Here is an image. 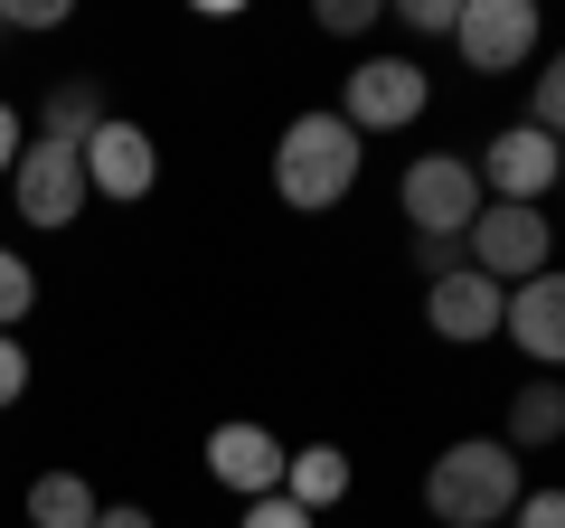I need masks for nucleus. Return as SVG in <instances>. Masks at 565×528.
I'll use <instances>...</instances> for the list:
<instances>
[{
	"label": "nucleus",
	"mask_w": 565,
	"mask_h": 528,
	"mask_svg": "<svg viewBox=\"0 0 565 528\" xmlns=\"http://www.w3.org/2000/svg\"><path fill=\"white\" fill-rule=\"evenodd\" d=\"M500 321H509V293L490 284V274H444V284H424V330L434 340H452V349H481V340H500Z\"/></svg>",
	"instance_id": "9b49d317"
},
{
	"label": "nucleus",
	"mask_w": 565,
	"mask_h": 528,
	"mask_svg": "<svg viewBox=\"0 0 565 528\" xmlns=\"http://www.w3.org/2000/svg\"><path fill=\"white\" fill-rule=\"evenodd\" d=\"M519 490H527V463L500 444V434H462V444H444L434 472H424L434 528H500L509 509H519Z\"/></svg>",
	"instance_id": "f03ea898"
},
{
	"label": "nucleus",
	"mask_w": 565,
	"mask_h": 528,
	"mask_svg": "<svg viewBox=\"0 0 565 528\" xmlns=\"http://www.w3.org/2000/svg\"><path fill=\"white\" fill-rule=\"evenodd\" d=\"M415 264H424V284H444V274H462V236H415Z\"/></svg>",
	"instance_id": "4be33fe9"
},
{
	"label": "nucleus",
	"mask_w": 565,
	"mask_h": 528,
	"mask_svg": "<svg viewBox=\"0 0 565 528\" xmlns=\"http://www.w3.org/2000/svg\"><path fill=\"white\" fill-rule=\"evenodd\" d=\"M556 151L565 142H546L537 123H509V133H490L481 142V189L490 199H509V208H546V189H556Z\"/></svg>",
	"instance_id": "6e6552de"
},
{
	"label": "nucleus",
	"mask_w": 565,
	"mask_h": 528,
	"mask_svg": "<svg viewBox=\"0 0 565 528\" xmlns=\"http://www.w3.org/2000/svg\"><path fill=\"white\" fill-rule=\"evenodd\" d=\"M377 20H386L377 0H321V29H330V39H367Z\"/></svg>",
	"instance_id": "412c9836"
},
{
	"label": "nucleus",
	"mask_w": 565,
	"mask_h": 528,
	"mask_svg": "<svg viewBox=\"0 0 565 528\" xmlns=\"http://www.w3.org/2000/svg\"><path fill=\"white\" fill-rule=\"evenodd\" d=\"M556 199H565V151H556Z\"/></svg>",
	"instance_id": "cd10ccee"
},
{
	"label": "nucleus",
	"mask_w": 565,
	"mask_h": 528,
	"mask_svg": "<svg viewBox=\"0 0 565 528\" xmlns=\"http://www.w3.org/2000/svg\"><path fill=\"white\" fill-rule=\"evenodd\" d=\"M10 170H20V114L0 104V189H10Z\"/></svg>",
	"instance_id": "bb28decb"
},
{
	"label": "nucleus",
	"mask_w": 565,
	"mask_h": 528,
	"mask_svg": "<svg viewBox=\"0 0 565 528\" xmlns=\"http://www.w3.org/2000/svg\"><path fill=\"white\" fill-rule=\"evenodd\" d=\"M462 255H471V274H490V284L509 293V284H527V274H546V264H556V226H546V208L490 199L481 218H471Z\"/></svg>",
	"instance_id": "39448f33"
},
{
	"label": "nucleus",
	"mask_w": 565,
	"mask_h": 528,
	"mask_svg": "<svg viewBox=\"0 0 565 528\" xmlns=\"http://www.w3.org/2000/svg\"><path fill=\"white\" fill-rule=\"evenodd\" d=\"M104 123H114V104H104V85L95 76H57L39 95V142H66V151H85L104 133Z\"/></svg>",
	"instance_id": "ddd939ff"
},
{
	"label": "nucleus",
	"mask_w": 565,
	"mask_h": 528,
	"mask_svg": "<svg viewBox=\"0 0 565 528\" xmlns=\"http://www.w3.org/2000/svg\"><path fill=\"white\" fill-rule=\"evenodd\" d=\"M0 39H10V29H0Z\"/></svg>",
	"instance_id": "c85d7f7f"
},
{
	"label": "nucleus",
	"mask_w": 565,
	"mask_h": 528,
	"mask_svg": "<svg viewBox=\"0 0 565 528\" xmlns=\"http://www.w3.org/2000/svg\"><path fill=\"white\" fill-rule=\"evenodd\" d=\"M500 340H519L527 368H565V264H546V274L509 284V321H500Z\"/></svg>",
	"instance_id": "f8f14e48"
},
{
	"label": "nucleus",
	"mask_w": 565,
	"mask_h": 528,
	"mask_svg": "<svg viewBox=\"0 0 565 528\" xmlns=\"http://www.w3.org/2000/svg\"><path fill=\"white\" fill-rule=\"evenodd\" d=\"M29 311H39V274H29L20 245H0V330H20Z\"/></svg>",
	"instance_id": "f3484780"
},
{
	"label": "nucleus",
	"mask_w": 565,
	"mask_h": 528,
	"mask_svg": "<svg viewBox=\"0 0 565 528\" xmlns=\"http://www.w3.org/2000/svg\"><path fill=\"white\" fill-rule=\"evenodd\" d=\"M349 482H359V472H349L340 444H292V463H282V500L311 509V519H321V509H340Z\"/></svg>",
	"instance_id": "4468645a"
},
{
	"label": "nucleus",
	"mask_w": 565,
	"mask_h": 528,
	"mask_svg": "<svg viewBox=\"0 0 565 528\" xmlns=\"http://www.w3.org/2000/svg\"><path fill=\"white\" fill-rule=\"evenodd\" d=\"M527 123H537L546 142H565V47L546 57V76H527Z\"/></svg>",
	"instance_id": "a211bd4d"
},
{
	"label": "nucleus",
	"mask_w": 565,
	"mask_h": 528,
	"mask_svg": "<svg viewBox=\"0 0 565 528\" xmlns=\"http://www.w3.org/2000/svg\"><path fill=\"white\" fill-rule=\"evenodd\" d=\"M509 528H565V482H546V490H519Z\"/></svg>",
	"instance_id": "aec40b11"
},
{
	"label": "nucleus",
	"mask_w": 565,
	"mask_h": 528,
	"mask_svg": "<svg viewBox=\"0 0 565 528\" xmlns=\"http://www.w3.org/2000/svg\"><path fill=\"white\" fill-rule=\"evenodd\" d=\"M396 208H405L415 236H471V218L490 208V189H481V170H471V151H424V161H405Z\"/></svg>",
	"instance_id": "7ed1b4c3"
},
{
	"label": "nucleus",
	"mask_w": 565,
	"mask_h": 528,
	"mask_svg": "<svg viewBox=\"0 0 565 528\" xmlns=\"http://www.w3.org/2000/svg\"><path fill=\"white\" fill-rule=\"evenodd\" d=\"M282 463H292V444L264 425H245V415H226L217 434H207V482L236 490V500H274L282 490Z\"/></svg>",
	"instance_id": "9d476101"
},
{
	"label": "nucleus",
	"mask_w": 565,
	"mask_h": 528,
	"mask_svg": "<svg viewBox=\"0 0 565 528\" xmlns=\"http://www.w3.org/2000/svg\"><path fill=\"white\" fill-rule=\"evenodd\" d=\"M10 199H20V226H47V236H66V226L85 218V151H66V142H39L29 133L20 142V170H10Z\"/></svg>",
	"instance_id": "423d86ee"
},
{
	"label": "nucleus",
	"mask_w": 565,
	"mask_h": 528,
	"mask_svg": "<svg viewBox=\"0 0 565 528\" xmlns=\"http://www.w3.org/2000/svg\"><path fill=\"white\" fill-rule=\"evenodd\" d=\"M29 397V349H20V330H0V406H20Z\"/></svg>",
	"instance_id": "5701e85b"
},
{
	"label": "nucleus",
	"mask_w": 565,
	"mask_h": 528,
	"mask_svg": "<svg viewBox=\"0 0 565 528\" xmlns=\"http://www.w3.org/2000/svg\"><path fill=\"white\" fill-rule=\"evenodd\" d=\"M85 189H95V199H114V208L151 199V189H161V142H151L132 114H114L95 142H85Z\"/></svg>",
	"instance_id": "1a4fd4ad"
},
{
	"label": "nucleus",
	"mask_w": 565,
	"mask_h": 528,
	"mask_svg": "<svg viewBox=\"0 0 565 528\" xmlns=\"http://www.w3.org/2000/svg\"><path fill=\"white\" fill-rule=\"evenodd\" d=\"M500 444L519 453V463H527V453H546V444H565V387H556V378H527L519 397H509Z\"/></svg>",
	"instance_id": "2eb2a0df"
},
{
	"label": "nucleus",
	"mask_w": 565,
	"mask_h": 528,
	"mask_svg": "<svg viewBox=\"0 0 565 528\" xmlns=\"http://www.w3.org/2000/svg\"><path fill=\"white\" fill-rule=\"evenodd\" d=\"M95 528H161V519H151L141 500H104V509H95Z\"/></svg>",
	"instance_id": "a878e982"
},
{
	"label": "nucleus",
	"mask_w": 565,
	"mask_h": 528,
	"mask_svg": "<svg viewBox=\"0 0 565 528\" xmlns=\"http://www.w3.org/2000/svg\"><path fill=\"white\" fill-rule=\"evenodd\" d=\"M245 528H321V519H311V509H292V500L274 490V500H245Z\"/></svg>",
	"instance_id": "393cba45"
},
{
	"label": "nucleus",
	"mask_w": 565,
	"mask_h": 528,
	"mask_svg": "<svg viewBox=\"0 0 565 528\" xmlns=\"http://www.w3.org/2000/svg\"><path fill=\"white\" fill-rule=\"evenodd\" d=\"M0 29H66V0H0Z\"/></svg>",
	"instance_id": "b1692460"
},
{
	"label": "nucleus",
	"mask_w": 565,
	"mask_h": 528,
	"mask_svg": "<svg viewBox=\"0 0 565 528\" xmlns=\"http://www.w3.org/2000/svg\"><path fill=\"white\" fill-rule=\"evenodd\" d=\"M95 482L85 472H39L29 482V528H95Z\"/></svg>",
	"instance_id": "dca6fc26"
},
{
	"label": "nucleus",
	"mask_w": 565,
	"mask_h": 528,
	"mask_svg": "<svg viewBox=\"0 0 565 528\" xmlns=\"http://www.w3.org/2000/svg\"><path fill=\"white\" fill-rule=\"evenodd\" d=\"M537 39H546L537 0H462V20H452V47H462L471 76H519L537 57Z\"/></svg>",
	"instance_id": "0eeeda50"
},
{
	"label": "nucleus",
	"mask_w": 565,
	"mask_h": 528,
	"mask_svg": "<svg viewBox=\"0 0 565 528\" xmlns=\"http://www.w3.org/2000/svg\"><path fill=\"white\" fill-rule=\"evenodd\" d=\"M359 170H367V142L340 123V104H311V114L282 123V142H274V199L282 208L330 218V208L359 189Z\"/></svg>",
	"instance_id": "f257e3e1"
},
{
	"label": "nucleus",
	"mask_w": 565,
	"mask_h": 528,
	"mask_svg": "<svg viewBox=\"0 0 565 528\" xmlns=\"http://www.w3.org/2000/svg\"><path fill=\"white\" fill-rule=\"evenodd\" d=\"M424 104H434V76H424V57H359L340 76V123L349 133H405V123H424Z\"/></svg>",
	"instance_id": "20e7f679"
},
{
	"label": "nucleus",
	"mask_w": 565,
	"mask_h": 528,
	"mask_svg": "<svg viewBox=\"0 0 565 528\" xmlns=\"http://www.w3.org/2000/svg\"><path fill=\"white\" fill-rule=\"evenodd\" d=\"M396 20L415 29V39H452V20H462V0H396Z\"/></svg>",
	"instance_id": "6ab92c4d"
}]
</instances>
